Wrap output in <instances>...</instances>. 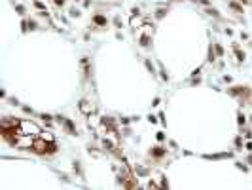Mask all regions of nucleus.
Returning a JSON list of instances; mask_svg holds the SVG:
<instances>
[{
  "mask_svg": "<svg viewBox=\"0 0 252 190\" xmlns=\"http://www.w3.org/2000/svg\"><path fill=\"white\" fill-rule=\"evenodd\" d=\"M31 148H32L36 154H51V152L57 150V145L53 142L51 135H42V137H38L36 141H32Z\"/></svg>",
  "mask_w": 252,
  "mask_h": 190,
  "instance_id": "obj_1",
  "label": "nucleus"
},
{
  "mask_svg": "<svg viewBox=\"0 0 252 190\" xmlns=\"http://www.w3.org/2000/svg\"><path fill=\"white\" fill-rule=\"evenodd\" d=\"M95 23H97V25H106V17H102V15H95Z\"/></svg>",
  "mask_w": 252,
  "mask_h": 190,
  "instance_id": "obj_2",
  "label": "nucleus"
},
{
  "mask_svg": "<svg viewBox=\"0 0 252 190\" xmlns=\"http://www.w3.org/2000/svg\"><path fill=\"white\" fill-rule=\"evenodd\" d=\"M154 154H155V156H161V154H163V150H161V148H155V150H154Z\"/></svg>",
  "mask_w": 252,
  "mask_h": 190,
  "instance_id": "obj_3",
  "label": "nucleus"
},
{
  "mask_svg": "<svg viewBox=\"0 0 252 190\" xmlns=\"http://www.w3.org/2000/svg\"><path fill=\"white\" fill-rule=\"evenodd\" d=\"M64 2V0H55V4H63Z\"/></svg>",
  "mask_w": 252,
  "mask_h": 190,
  "instance_id": "obj_4",
  "label": "nucleus"
}]
</instances>
